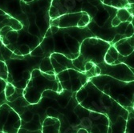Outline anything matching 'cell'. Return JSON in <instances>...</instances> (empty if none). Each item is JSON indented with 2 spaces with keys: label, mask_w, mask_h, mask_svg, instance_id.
<instances>
[{
  "label": "cell",
  "mask_w": 134,
  "mask_h": 133,
  "mask_svg": "<svg viewBox=\"0 0 134 133\" xmlns=\"http://www.w3.org/2000/svg\"><path fill=\"white\" fill-rule=\"evenodd\" d=\"M75 96L78 103L84 108L105 115L109 120V127L121 117L128 119L129 111L96 88L90 80L76 92Z\"/></svg>",
  "instance_id": "obj_1"
},
{
  "label": "cell",
  "mask_w": 134,
  "mask_h": 133,
  "mask_svg": "<svg viewBox=\"0 0 134 133\" xmlns=\"http://www.w3.org/2000/svg\"><path fill=\"white\" fill-rule=\"evenodd\" d=\"M100 91L126 110L134 108V82H124L108 76L98 75L89 79Z\"/></svg>",
  "instance_id": "obj_2"
},
{
  "label": "cell",
  "mask_w": 134,
  "mask_h": 133,
  "mask_svg": "<svg viewBox=\"0 0 134 133\" xmlns=\"http://www.w3.org/2000/svg\"><path fill=\"white\" fill-rule=\"evenodd\" d=\"M94 34L88 27L59 28L50 36L53 44V53H59L73 60L79 55L82 42Z\"/></svg>",
  "instance_id": "obj_3"
},
{
  "label": "cell",
  "mask_w": 134,
  "mask_h": 133,
  "mask_svg": "<svg viewBox=\"0 0 134 133\" xmlns=\"http://www.w3.org/2000/svg\"><path fill=\"white\" fill-rule=\"evenodd\" d=\"M110 46L109 43L95 36L85 39L80 45L79 55L72 60V63L78 71L84 72L85 63L91 61L96 65L104 62V55Z\"/></svg>",
  "instance_id": "obj_4"
},
{
  "label": "cell",
  "mask_w": 134,
  "mask_h": 133,
  "mask_svg": "<svg viewBox=\"0 0 134 133\" xmlns=\"http://www.w3.org/2000/svg\"><path fill=\"white\" fill-rule=\"evenodd\" d=\"M81 11L88 13L92 19L97 13L98 8L88 0H52L48 13L50 19H54L65 14Z\"/></svg>",
  "instance_id": "obj_5"
},
{
  "label": "cell",
  "mask_w": 134,
  "mask_h": 133,
  "mask_svg": "<svg viewBox=\"0 0 134 133\" xmlns=\"http://www.w3.org/2000/svg\"><path fill=\"white\" fill-rule=\"evenodd\" d=\"M80 120V127L88 133H108V118L101 113L84 108L79 103L73 109Z\"/></svg>",
  "instance_id": "obj_6"
},
{
  "label": "cell",
  "mask_w": 134,
  "mask_h": 133,
  "mask_svg": "<svg viewBox=\"0 0 134 133\" xmlns=\"http://www.w3.org/2000/svg\"><path fill=\"white\" fill-rule=\"evenodd\" d=\"M46 90L59 92L58 80H48L42 73L36 77H31L26 88L23 89V97L29 104H36L42 98V93Z\"/></svg>",
  "instance_id": "obj_7"
},
{
  "label": "cell",
  "mask_w": 134,
  "mask_h": 133,
  "mask_svg": "<svg viewBox=\"0 0 134 133\" xmlns=\"http://www.w3.org/2000/svg\"><path fill=\"white\" fill-rule=\"evenodd\" d=\"M21 125V119L15 111L7 103L0 106V131L17 133Z\"/></svg>",
  "instance_id": "obj_8"
},
{
  "label": "cell",
  "mask_w": 134,
  "mask_h": 133,
  "mask_svg": "<svg viewBox=\"0 0 134 133\" xmlns=\"http://www.w3.org/2000/svg\"><path fill=\"white\" fill-rule=\"evenodd\" d=\"M96 65L100 70V75L108 76L124 82H132L134 80L133 71L123 63L107 64L104 62Z\"/></svg>",
  "instance_id": "obj_9"
},
{
  "label": "cell",
  "mask_w": 134,
  "mask_h": 133,
  "mask_svg": "<svg viewBox=\"0 0 134 133\" xmlns=\"http://www.w3.org/2000/svg\"><path fill=\"white\" fill-rule=\"evenodd\" d=\"M84 12H76L60 15L54 19H50V26H56L59 28H68L77 27L78 22Z\"/></svg>",
  "instance_id": "obj_10"
},
{
  "label": "cell",
  "mask_w": 134,
  "mask_h": 133,
  "mask_svg": "<svg viewBox=\"0 0 134 133\" xmlns=\"http://www.w3.org/2000/svg\"><path fill=\"white\" fill-rule=\"evenodd\" d=\"M113 46L116 49L118 54L122 56H127V55H130L131 53H132L134 51V47L131 46L128 43L127 38L120 39L116 43H114Z\"/></svg>",
  "instance_id": "obj_11"
},
{
  "label": "cell",
  "mask_w": 134,
  "mask_h": 133,
  "mask_svg": "<svg viewBox=\"0 0 134 133\" xmlns=\"http://www.w3.org/2000/svg\"><path fill=\"white\" fill-rule=\"evenodd\" d=\"M7 103L14 111H15L19 115H20L24 111H25V107L29 105V103L24 99L23 95L20 96V97H18L17 99H15V100L11 102H7Z\"/></svg>",
  "instance_id": "obj_12"
},
{
  "label": "cell",
  "mask_w": 134,
  "mask_h": 133,
  "mask_svg": "<svg viewBox=\"0 0 134 133\" xmlns=\"http://www.w3.org/2000/svg\"><path fill=\"white\" fill-rule=\"evenodd\" d=\"M49 57L53 58L59 64L63 66L66 69H76V70H77L74 67V65H73L72 60L70 59H68V58H67L65 55H64L62 54H59V53H52Z\"/></svg>",
  "instance_id": "obj_13"
},
{
  "label": "cell",
  "mask_w": 134,
  "mask_h": 133,
  "mask_svg": "<svg viewBox=\"0 0 134 133\" xmlns=\"http://www.w3.org/2000/svg\"><path fill=\"white\" fill-rule=\"evenodd\" d=\"M118 52L115 47L113 45H111L108 49L104 58V61L107 64H116L119 63L120 62L117 60L118 59Z\"/></svg>",
  "instance_id": "obj_14"
},
{
  "label": "cell",
  "mask_w": 134,
  "mask_h": 133,
  "mask_svg": "<svg viewBox=\"0 0 134 133\" xmlns=\"http://www.w3.org/2000/svg\"><path fill=\"white\" fill-rule=\"evenodd\" d=\"M102 4L112 7L116 9H121V8H129L133 4H129L127 0H100Z\"/></svg>",
  "instance_id": "obj_15"
},
{
  "label": "cell",
  "mask_w": 134,
  "mask_h": 133,
  "mask_svg": "<svg viewBox=\"0 0 134 133\" xmlns=\"http://www.w3.org/2000/svg\"><path fill=\"white\" fill-rule=\"evenodd\" d=\"M40 71L43 73H46L48 75H55L54 72V69L52 64L51 63L50 57H45L40 63Z\"/></svg>",
  "instance_id": "obj_16"
},
{
  "label": "cell",
  "mask_w": 134,
  "mask_h": 133,
  "mask_svg": "<svg viewBox=\"0 0 134 133\" xmlns=\"http://www.w3.org/2000/svg\"><path fill=\"white\" fill-rule=\"evenodd\" d=\"M116 16L120 20L121 22H132L133 20V15L130 14L129 10L126 8H121L118 9L116 11Z\"/></svg>",
  "instance_id": "obj_17"
},
{
  "label": "cell",
  "mask_w": 134,
  "mask_h": 133,
  "mask_svg": "<svg viewBox=\"0 0 134 133\" xmlns=\"http://www.w3.org/2000/svg\"><path fill=\"white\" fill-rule=\"evenodd\" d=\"M117 60L120 63H123L125 65H127L129 68H131L133 71V66H134V52L131 53L130 55L127 56H122L120 55H118Z\"/></svg>",
  "instance_id": "obj_18"
},
{
  "label": "cell",
  "mask_w": 134,
  "mask_h": 133,
  "mask_svg": "<svg viewBox=\"0 0 134 133\" xmlns=\"http://www.w3.org/2000/svg\"><path fill=\"white\" fill-rule=\"evenodd\" d=\"M134 111H129L125 133H134Z\"/></svg>",
  "instance_id": "obj_19"
},
{
  "label": "cell",
  "mask_w": 134,
  "mask_h": 133,
  "mask_svg": "<svg viewBox=\"0 0 134 133\" xmlns=\"http://www.w3.org/2000/svg\"><path fill=\"white\" fill-rule=\"evenodd\" d=\"M18 36H19L18 31L12 30V31H10L9 32H7L3 37L9 42L10 44H15L18 39Z\"/></svg>",
  "instance_id": "obj_20"
},
{
  "label": "cell",
  "mask_w": 134,
  "mask_h": 133,
  "mask_svg": "<svg viewBox=\"0 0 134 133\" xmlns=\"http://www.w3.org/2000/svg\"><path fill=\"white\" fill-rule=\"evenodd\" d=\"M6 84H7L6 81L0 79V106H1L3 103H7L6 96H5V93H4Z\"/></svg>",
  "instance_id": "obj_21"
},
{
  "label": "cell",
  "mask_w": 134,
  "mask_h": 133,
  "mask_svg": "<svg viewBox=\"0 0 134 133\" xmlns=\"http://www.w3.org/2000/svg\"><path fill=\"white\" fill-rule=\"evenodd\" d=\"M91 21V18L90 16L88 15V13L86 12H84L83 15L81 16L79 22H78V25L77 27H87V25L89 23V22Z\"/></svg>",
  "instance_id": "obj_22"
},
{
  "label": "cell",
  "mask_w": 134,
  "mask_h": 133,
  "mask_svg": "<svg viewBox=\"0 0 134 133\" xmlns=\"http://www.w3.org/2000/svg\"><path fill=\"white\" fill-rule=\"evenodd\" d=\"M7 74H8L7 66L3 61L0 60V79L6 81L7 78Z\"/></svg>",
  "instance_id": "obj_23"
},
{
  "label": "cell",
  "mask_w": 134,
  "mask_h": 133,
  "mask_svg": "<svg viewBox=\"0 0 134 133\" xmlns=\"http://www.w3.org/2000/svg\"><path fill=\"white\" fill-rule=\"evenodd\" d=\"M56 79L58 82H62V81H67L69 80V74H68V69L60 71L59 73L55 75Z\"/></svg>",
  "instance_id": "obj_24"
},
{
  "label": "cell",
  "mask_w": 134,
  "mask_h": 133,
  "mask_svg": "<svg viewBox=\"0 0 134 133\" xmlns=\"http://www.w3.org/2000/svg\"><path fill=\"white\" fill-rule=\"evenodd\" d=\"M31 55L32 57H41V56H44V52L43 51V49L41 48V47L39 45L37 46L35 48L30 52Z\"/></svg>",
  "instance_id": "obj_25"
},
{
  "label": "cell",
  "mask_w": 134,
  "mask_h": 133,
  "mask_svg": "<svg viewBox=\"0 0 134 133\" xmlns=\"http://www.w3.org/2000/svg\"><path fill=\"white\" fill-rule=\"evenodd\" d=\"M0 51H1L2 55L4 58V59H9L10 58L11 54L13 53L11 51H10L6 46H4L3 44L0 47Z\"/></svg>",
  "instance_id": "obj_26"
},
{
  "label": "cell",
  "mask_w": 134,
  "mask_h": 133,
  "mask_svg": "<svg viewBox=\"0 0 134 133\" xmlns=\"http://www.w3.org/2000/svg\"><path fill=\"white\" fill-rule=\"evenodd\" d=\"M15 88L13 85H12L11 83H7L5 89H4V93H5L6 98L8 97V96H10V95H11L12 94L15 92Z\"/></svg>",
  "instance_id": "obj_27"
},
{
  "label": "cell",
  "mask_w": 134,
  "mask_h": 133,
  "mask_svg": "<svg viewBox=\"0 0 134 133\" xmlns=\"http://www.w3.org/2000/svg\"><path fill=\"white\" fill-rule=\"evenodd\" d=\"M133 32H134V28H133V20L129 23V25L127 26L126 27V30H125V38H128V37H130V36L133 35Z\"/></svg>",
  "instance_id": "obj_28"
},
{
  "label": "cell",
  "mask_w": 134,
  "mask_h": 133,
  "mask_svg": "<svg viewBox=\"0 0 134 133\" xmlns=\"http://www.w3.org/2000/svg\"><path fill=\"white\" fill-rule=\"evenodd\" d=\"M18 49L20 51L22 55H28L30 54L31 52V48L28 45H26V44H22Z\"/></svg>",
  "instance_id": "obj_29"
},
{
  "label": "cell",
  "mask_w": 134,
  "mask_h": 133,
  "mask_svg": "<svg viewBox=\"0 0 134 133\" xmlns=\"http://www.w3.org/2000/svg\"><path fill=\"white\" fill-rule=\"evenodd\" d=\"M17 133H42V129H39V130H34V131H31V130H27L26 128H19Z\"/></svg>",
  "instance_id": "obj_30"
},
{
  "label": "cell",
  "mask_w": 134,
  "mask_h": 133,
  "mask_svg": "<svg viewBox=\"0 0 134 133\" xmlns=\"http://www.w3.org/2000/svg\"><path fill=\"white\" fill-rule=\"evenodd\" d=\"M22 79L28 82V80L31 79V71H24L22 74Z\"/></svg>",
  "instance_id": "obj_31"
},
{
  "label": "cell",
  "mask_w": 134,
  "mask_h": 133,
  "mask_svg": "<svg viewBox=\"0 0 134 133\" xmlns=\"http://www.w3.org/2000/svg\"><path fill=\"white\" fill-rule=\"evenodd\" d=\"M94 63L91 61H88L87 63H85L84 66H83V68H84V72H87V71H89L93 67H94Z\"/></svg>",
  "instance_id": "obj_32"
},
{
  "label": "cell",
  "mask_w": 134,
  "mask_h": 133,
  "mask_svg": "<svg viewBox=\"0 0 134 133\" xmlns=\"http://www.w3.org/2000/svg\"><path fill=\"white\" fill-rule=\"evenodd\" d=\"M121 39H125V35L120 34H116L115 36L113 37V40H112V42H111L112 43V45H113L114 43H116L117 41H119Z\"/></svg>",
  "instance_id": "obj_33"
},
{
  "label": "cell",
  "mask_w": 134,
  "mask_h": 133,
  "mask_svg": "<svg viewBox=\"0 0 134 133\" xmlns=\"http://www.w3.org/2000/svg\"><path fill=\"white\" fill-rule=\"evenodd\" d=\"M120 23H121L120 20L116 16H115V17L112 19V21H111V25H112L113 27H116L117 26L120 25Z\"/></svg>",
  "instance_id": "obj_34"
},
{
  "label": "cell",
  "mask_w": 134,
  "mask_h": 133,
  "mask_svg": "<svg viewBox=\"0 0 134 133\" xmlns=\"http://www.w3.org/2000/svg\"><path fill=\"white\" fill-rule=\"evenodd\" d=\"M42 72L40 71V70L39 69H34L33 71H31V77H36V76H39Z\"/></svg>",
  "instance_id": "obj_35"
},
{
  "label": "cell",
  "mask_w": 134,
  "mask_h": 133,
  "mask_svg": "<svg viewBox=\"0 0 134 133\" xmlns=\"http://www.w3.org/2000/svg\"><path fill=\"white\" fill-rule=\"evenodd\" d=\"M49 28L51 29V31H52V34H55V33H56L58 31H59V27H56V26H50L49 27Z\"/></svg>",
  "instance_id": "obj_36"
},
{
  "label": "cell",
  "mask_w": 134,
  "mask_h": 133,
  "mask_svg": "<svg viewBox=\"0 0 134 133\" xmlns=\"http://www.w3.org/2000/svg\"><path fill=\"white\" fill-rule=\"evenodd\" d=\"M76 133H88L86 130L85 129H83V128H80L78 131H77V132Z\"/></svg>",
  "instance_id": "obj_37"
},
{
  "label": "cell",
  "mask_w": 134,
  "mask_h": 133,
  "mask_svg": "<svg viewBox=\"0 0 134 133\" xmlns=\"http://www.w3.org/2000/svg\"><path fill=\"white\" fill-rule=\"evenodd\" d=\"M7 15V14H6L2 9H0V15Z\"/></svg>",
  "instance_id": "obj_38"
},
{
  "label": "cell",
  "mask_w": 134,
  "mask_h": 133,
  "mask_svg": "<svg viewBox=\"0 0 134 133\" xmlns=\"http://www.w3.org/2000/svg\"><path fill=\"white\" fill-rule=\"evenodd\" d=\"M127 1L129 4H133V3H134V0H127Z\"/></svg>",
  "instance_id": "obj_39"
},
{
  "label": "cell",
  "mask_w": 134,
  "mask_h": 133,
  "mask_svg": "<svg viewBox=\"0 0 134 133\" xmlns=\"http://www.w3.org/2000/svg\"><path fill=\"white\" fill-rule=\"evenodd\" d=\"M23 2H25V3H30V2H32L33 0H23Z\"/></svg>",
  "instance_id": "obj_40"
}]
</instances>
